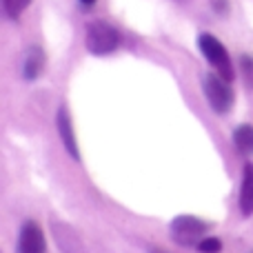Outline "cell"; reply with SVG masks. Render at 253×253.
I'll return each mask as SVG.
<instances>
[{
	"label": "cell",
	"mask_w": 253,
	"mask_h": 253,
	"mask_svg": "<svg viewBox=\"0 0 253 253\" xmlns=\"http://www.w3.org/2000/svg\"><path fill=\"white\" fill-rule=\"evenodd\" d=\"M16 253H47V240H44L42 227L36 220H25L22 222Z\"/></svg>",
	"instance_id": "5b68a950"
},
{
	"label": "cell",
	"mask_w": 253,
	"mask_h": 253,
	"mask_svg": "<svg viewBox=\"0 0 253 253\" xmlns=\"http://www.w3.org/2000/svg\"><path fill=\"white\" fill-rule=\"evenodd\" d=\"M149 253H169V251H165V249H158V247H151V249H149Z\"/></svg>",
	"instance_id": "5bb4252c"
},
{
	"label": "cell",
	"mask_w": 253,
	"mask_h": 253,
	"mask_svg": "<svg viewBox=\"0 0 253 253\" xmlns=\"http://www.w3.org/2000/svg\"><path fill=\"white\" fill-rule=\"evenodd\" d=\"M29 4H31V0H2L4 13H7L9 20H18Z\"/></svg>",
	"instance_id": "8fae6325"
},
{
	"label": "cell",
	"mask_w": 253,
	"mask_h": 253,
	"mask_svg": "<svg viewBox=\"0 0 253 253\" xmlns=\"http://www.w3.org/2000/svg\"><path fill=\"white\" fill-rule=\"evenodd\" d=\"M80 2H83V4H84V7H91V4H93V2H96V0H80Z\"/></svg>",
	"instance_id": "9a60e30c"
},
{
	"label": "cell",
	"mask_w": 253,
	"mask_h": 253,
	"mask_svg": "<svg viewBox=\"0 0 253 253\" xmlns=\"http://www.w3.org/2000/svg\"><path fill=\"white\" fill-rule=\"evenodd\" d=\"M56 126H58V133L62 138V144H65L67 153H69L74 160H80V151H78V142H76V133H74V123L69 118V111L65 107L58 109L56 116Z\"/></svg>",
	"instance_id": "8992f818"
},
{
	"label": "cell",
	"mask_w": 253,
	"mask_h": 253,
	"mask_svg": "<svg viewBox=\"0 0 253 253\" xmlns=\"http://www.w3.org/2000/svg\"><path fill=\"white\" fill-rule=\"evenodd\" d=\"M51 229H53V236H56V242L62 253H84V247L80 242L78 233L71 227H67L62 222H51Z\"/></svg>",
	"instance_id": "52a82bcc"
},
{
	"label": "cell",
	"mask_w": 253,
	"mask_h": 253,
	"mask_svg": "<svg viewBox=\"0 0 253 253\" xmlns=\"http://www.w3.org/2000/svg\"><path fill=\"white\" fill-rule=\"evenodd\" d=\"M84 44L87 51L93 56H107V53L116 51L120 44V34L116 27H111L105 20H93L87 25V34H84Z\"/></svg>",
	"instance_id": "6da1fadb"
},
{
	"label": "cell",
	"mask_w": 253,
	"mask_h": 253,
	"mask_svg": "<svg viewBox=\"0 0 253 253\" xmlns=\"http://www.w3.org/2000/svg\"><path fill=\"white\" fill-rule=\"evenodd\" d=\"M44 62H47V58H44L42 49L29 47L25 53V60H22V78L25 80L40 78V74H42V69H44Z\"/></svg>",
	"instance_id": "ba28073f"
},
{
	"label": "cell",
	"mask_w": 253,
	"mask_h": 253,
	"mask_svg": "<svg viewBox=\"0 0 253 253\" xmlns=\"http://www.w3.org/2000/svg\"><path fill=\"white\" fill-rule=\"evenodd\" d=\"M233 142L236 149L242 156H251L253 153V126L251 125H240L233 131Z\"/></svg>",
	"instance_id": "30bf717a"
},
{
	"label": "cell",
	"mask_w": 253,
	"mask_h": 253,
	"mask_svg": "<svg viewBox=\"0 0 253 253\" xmlns=\"http://www.w3.org/2000/svg\"><path fill=\"white\" fill-rule=\"evenodd\" d=\"M202 89H205V96L209 107L215 114L224 116L229 109L233 107V91L229 87V83L224 78H220L218 74H207L202 78Z\"/></svg>",
	"instance_id": "277c9868"
},
{
	"label": "cell",
	"mask_w": 253,
	"mask_h": 253,
	"mask_svg": "<svg viewBox=\"0 0 253 253\" xmlns=\"http://www.w3.org/2000/svg\"><path fill=\"white\" fill-rule=\"evenodd\" d=\"M198 251H202V253H220L222 251V242H220L215 236H207V238H202L200 240Z\"/></svg>",
	"instance_id": "7c38bea8"
},
{
	"label": "cell",
	"mask_w": 253,
	"mask_h": 253,
	"mask_svg": "<svg viewBox=\"0 0 253 253\" xmlns=\"http://www.w3.org/2000/svg\"><path fill=\"white\" fill-rule=\"evenodd\" d=\"M169 229L173 242H178L180 247H198L202 238H207L211 224L205 222L202 218H196V215H175Z\"/></svg>",
	"instance_id": "3957f363"
},
{
	"label": "cell",
	"mask_w": 253,
	"mask_h": 253,
	"mask_svg": "<svg viewBox=\"0 0 253 253\" xmlns=\"http://www.w3.org/2000/svg\"><path fill=\"white\" fill-rule=\"evenodd\" d=\"M240 211L245 218L253 215V165H245L240 184Z\"/></svg>",
	"instance_id": "9c48e42d"
},
{
	"label": "cell",
	"mask_w": 253,
	"mask_h": 253,
	"mask_svg": "<svg viewBox=\"0 0 253 253\" xmlns=\"http://www.w3.org/2000/svg\"><path fill=\"white\" fill-rule=\"evenodd\" d=\"M198 47H200L202 56L207 58V62L213 67L215 74H218L220 78H224L227 83H231V80L236 78V76H233L231 56H229L227 47H224V44L220 42L215 36H211V34H200V38H198Z\"/></svg>",
	"instance_id": "7a4b0ae2"
},
{
	"label": "cell",
	"mask_w": 253,
	"mask_h": 253,
	"mask_svg": "<svg viewBox=\"0 0 253 253\" xmlns=\"http://www.w3.org/2000/svg\"><path fill=\"white\" fill-rule=\"evenodd\" d=\"M242 74H245L247 87H253V58L251 56H242Z\"/></svg>",
	"instance_id": "4fadbf2b"
}]
</instances>
